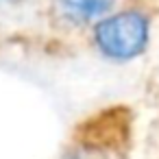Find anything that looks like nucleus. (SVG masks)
I'll use <instances>...</instances> for the list:
<instances>
[{
	"mask_svg": "<svg viewBox=\"0 0 159 159\" xmlns=\"http://www.w3.org/2000/svg\"><path fill=\"white\" fill-rule=\"evenodd\" d=\"M55 5L63 18L83 24L102 18L111 7V0H55Z\"/></svg>",
	"mask_w": 159,
	"mask_h": 159,
	"instance_id": "2",
	"label": "nucleus"
},
{
	"mask_svg": "<svg viewBox=\"0 0 159 159\" xmlns=\"http://www.w3.org/2000/svg\"><path fill=\"white\" fill-rule=\"evenodd\" d=\"M98 48L111 59H133L148 44V22L137 11L102 18L94 29Z\"/></svg>",
	"mask_w": 159,
	"mask_h": 159,
	"instance_id": "1",
	"label": "nucleus"
}]
</instances>
